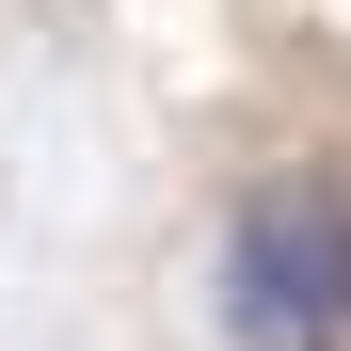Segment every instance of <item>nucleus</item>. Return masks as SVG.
<instances>
[{"label":"nucleus","mask_w":351,"mask_h":351,"mask_svg":"<svg viewBox=\"0 0 351 351\" xmlns=\"http://www.w3.org/2000/svg\"><path fill=\"white\" fill-rule=\"evenodd\" d=\"M223 335L240 351H335L351 335V192L335 176H256L223 223Z\"/></svg>","instance_id":"nucleus-1"}]
</instances>
